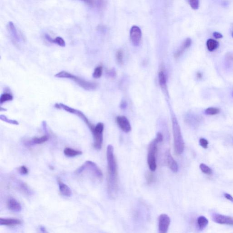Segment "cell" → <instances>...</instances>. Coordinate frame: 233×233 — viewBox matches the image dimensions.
Masks as SVG:
<instances>
[{"mask_svg": "<svg viewBox=\"0 0 233 233\" xmlns=\"http://www.w3.org/2000/svg\"><path fill=\"white\" fill-rule=\"evenodd\" d=\"M232 36H233V33H232Z\"/></svg>", "mask_w": 233, "mask_h": 233, "instance_id": "7bdbcfd3", "label": "cell"}, {"mask_svg": "<svg viewBox=\"0 0 233 233\" xmlns=\"http://www.w3.org/2000/svg\"><path fill=\"white\" fill-rule=\"evenodd\" d=\"M213 36L216 39H220V38L223 37L222 34H221L220 33L216 32V31L213 33Z\"/></svg>", "mask_w": 233, "mask_h": 233, "instance_id": "8d00e7d4", "label": "cell"}, {"mask_svg": "<svg viewBox=\"0 0 233 233\" xmlns=\"http://www.w3.org/2000/svg\"><path fill=\"white\" fill-rule=\"evenodd\" d=\"M220 112V109L216 108H208L205 110V114L208 115H216Z\"/></svg>", "mask_w": 233, "mask_h": 233, "instance_id": "4316f807", "label": "cell"}, {"mask_svg": "<svg viewBox=\"0 0 233 233\" xmlns=\"http://www.w3.org/2000/svg\"><path fill=\"white\" fill-rule=\"evenodd\" d=\"M170 224V219L166 214H162L159 218V233H167Z\"/></svg>", "mask_w": 233, "mask_h": 233, "instance_id": "9c48e42d", "label": "cell"}, {"mask_svg": "<svg viewBox=\"0 0 233 233\" xmlns=\"http://www.w3.org/2000/svg\"><path fill=\"white\" fill-rule=\"evenodd\" d=\"M54 106L56 109L63 110L67 112H69L71 114H75L77 116L86 124L91 132L94 130L95 126L90 122L86 115H85L81 111L69 107L68 105H66L62 103H56L55 104Z\"/></svg>", "mask_w": 233, "mask_h": 233, "instance_id": "5b68a950", "label": "cell"}, {"mask_svg": "<svg viewBox=\"0 0 233 233\" xmlns=\"http://www.w3.org/2000/svg\"><path fill=\"white\" fill-rule=\"evenodd\" d=\"M160 143L155 138L149 145L147 153V162L149 168L152 172L156 170L157 168L156 164V154L158 151V144Z\"/></svg>", "mask_w": 233, "mask_h": 233, "instance_id": "8992f818", "label": "cell"}, {"mask_svg": "<svg viewBox=\"0 0 233 233\" xmlns=\"http://www.w3.org/2000/svg\"><path fill=\"white\" fill-rule=\"evenodd\" d=\"M116 121L119 128L124 132L128 133L131 130L132 128L130 123L125 116H118L116 118Z\"/></svg>", "mask_w": 233, "mask_h": 233, "instance_id": "30bf717a", "label": "cell"}, {"mask_svg": "<svg viewBox=\"0 0 233 233\" xmlns=\"http://www.w3.org/2000/svg\"><path fill=\"white\" fill-rule=\"evenodd\" d=\"M7 207L10 210L14 212H20L22 208L21 204L13 198H10L8 200Z\"/></svg>", "mask_w": 233, "mask_h": 233, "instance_id": "9a60e30c", "label": "cell"}, {"mask_svg": "<svg viewBox=\"0 0 233 233\" xmlns=\"http://www.w3.org/2000/svg\"><path fill=\"white\" fill-rule=\"evenodd\" d=\"M0 119H1L2 121L6 122L7 123H9L10 124H12L16 125H19V123H18V121H16L15 120L9 119V118H8L6 116L4 115H1L0 116Z\"/></svg>", "mask_w": 233, "mask_h": 233, "instance_id": "f546056e", "label": "cell"}, {"mask_svg": "<svg viewBox=\"0 0 233 233\" xmlns=\"http://www.w3.org/2000/svg\"><path fill=\"white\" fill-rule=\"evenodd\" d=\"M7 28L11 41L16 46L19 47L20 44L25 40L23 35L21 31L18 30L13 22H8Z\"/></svg>", "mask_w": 233, "mask_h": 233, "instance_id": "52a82bcc", "label": "cell"}, {"mask_svg": "<svg viewBox=\"0 0 233 233\" xmlns=\"http://www.w3.org/2000/svg\"><path fill=\"white\" fill-rule=\"evenodd\" d=\"M171 117L174 151L177 155H181L185 149V143L181 133V129L176 116L172 113Z\"/></svg>", "mask_w": 233, "mask_h": 233, "instance_id": "7a4b0ae2", "label": "cell"}, {"mask_svg": "<svg viewBox=\"0 0 233 233\" xmlns=\"http://www.w3.org/2000/svg\"><path fill=\"white\" fill-rule=\"evenodd\" d=\"M207 48L209 51H213L219 47V43L216 40L213 39H209L206 42Z\"/></svg>", "mask_w": 233, "mask_h": 233, "instance_id": "44dd1931", "label": "cell"}, {"mask_svg": "<svg viewBox=\"0 0 233 233\" xmlns=\"http://www.w3.org/2000/svg\"><path fill=\"white\" fill-rule=\"evenodd\" d=\"M18 171L20 174L22 175H27L28 173V169L27 167L24 165L21 166L18 168Z\"/></svg>", "mask_w": 233, "mask_h": 233, "instance_id": "d6a6232c", "label": "cell"}, {"mask_svg": "<svg viewBox=\"0 0 233 233\" xmlns=\"http://www.w3.org/2000/svg\"><path fill=\"white\" fill-rule=\"evenodd\" d=\"M200 169L203 173L208 175H211L212 173V169L204 164H201L200 166Z\"/></svg>", "mask_w": 233, "mask_h": 233, "instance_id": "484cf974", "label": "cell"}, {"mask_svg": "<svg viewBox=\"0 0 233 233\" xmlns=\"http://www.w3.org/2000/svg\"><path fill=\"white\" fill-rule=\"evenodd\" d=\"M22 222L19 219L14 218H1L0 219V225L6 226H17L21 225Z\"/></svg>", "mask_w": 233, "mask_h": 233, "instance_id": "2e32d148", "label": "cell"}, {"mask_svg": "<svg viewBox=\"0 0 233 233\" xmlns=\"http://www.w3.org/2000/svg\"><path fill=\"white\" fill-rule=\"evenodd\" d=\"M127 107V103L125 101H123L120 104V108L122 109H124Z\"/></svg>", "mask_w": 233, "mask_h": 233, "instance_id": "ab89813d", "label": "cell"}, {"mask_svg": "<svg viewBox=\"0 0 233 233\" xmlns=\"http://www.w3.org/2000/svg\"><path fill=\"white\" fill-rule=\"evenodd\" d=\"M146 179L149 185L152 184L154 181V177L153 174L150 172H148L145 174Z\"/></svg>", "mask_w": 233, "mask_h": 233, "instance_id": "4dcf8cb0", "label": "cell"}, {"mask_svg": "<svg viewBox=\"0 0 233 233\" xmlns=\"http://www.w3.org/2000/svg\"><path fill=\"white\" fill-rule=\"evenodd\" d=\"M55 77L57 78H68V79H71L85 90H94L97 88L96 84L95 83L86 81L65 71H62L58 72L55 75Z\"/></svg>", "mask_w": 233, "mask_h": 233, "instance_id": "277c9868", "label": "cell"}, {"mask_svg": "<svg viewBox=\"0 0 233 233\" xmlns=\"http://www.w3.org/2000/svg\"><path fill=\"white\" fill-rule=\"evenodd\" d=\"M116 57L119 64H122L123 63V52L122 50L118 51L116 54Z\"/></svg>", "mask_w": 233, "mask_h": 233, "instance_id": "836d02e7", "label": "cell"}, {"mask_svg": "<svg viewBox=\"0 0 233 233\" xmlns=\"http://www.w3.org/2000/svg\"><path fill=\"white\" fill-rule=\"evenodd\" d=\"M88 172L94 179L101 181L103 179V173L96 163L91 161H87L76 170L77 175H81L84 172Z\"/></svg>", "mask_w": 233, "mask_h": 233, "instance_id": "3957f363", "label": "cell"}, {"mask_svg": "<svg viewBox=\"0 0 233 233\" xmlns=\"http://www.w3.org/2000/svg\"><path fill=\"white\" fill-rule=\"evenodd\" d=\"M166 161L167 165L171 170L173 173H177L179 169L178 164L174 158L172 156L170 151L167 150L166 153Z\"/></svg>", "mask_w": 233, "mask_h": 233, "instance_id": "4fadbf2b", "label": "cell"}, {"mask_svg": "<svg viewBox=\"0 0 233 233\" xmlns=\"http://www.w3.org/2000/svg\"><path fill=\"white\" fill-rule=\"evenodd\" d=\"M224 196H225V198H226L228 200L230 201L231 202L233 203V197H232V196H231L230 194L227 193H225L224 194Z\"/></svg>", "mask_w": 233, "mask_h": 233, "instance_id": "74e56055", "label": "cell"}, {"mask_svg": "<svg viewBox=\"0 0 233 233\" xmlns=\"http://www.w3.org/2000/svg\"><path fill=\"white\" fill-rule=\"evenodd\" d=\"M39 229L40 232L42 233H49L47 231L46 228L44 226H40L39 227Z\"/></svg>", "mask_w": 233, "mask_h": 233, "instance_id": "f35d334b", "label": "cell"}, {"mask_svg": "<svg viewBox=\"0 0 233 233\" xmlns=\"http://www.w3.org/2000/svg\"><path fill=\"white\" fill-rule=\"evenodd\" d=\"M200 144L201 146L204 149H207L208 146V142L206 139L204 138H201L200 140Z\"/></svg>", "mask_w": 233, "mask_h": 233, "instance_id": "e575fe53", "label": "cell"}, {"mask_svg": "<svg viewBox=\"0 0 233 233\" xmlns=\"http://www.w3.org/2000/svg\"><path fill=\"white\" fill-rule=\"evenodd\" d=\"M159 83L163 89H165L166 84V78L164 71H161L159 74Z\"/></svg>", "mask_w": 233, "mask_h": 233, "instance_id": "d4e9b609", "label": "cell"}, {"mask_svg": "<svg viewBox=\"0 0 233 233\" xmlns=\"http://www.w3.org/2000/svg\"><path fill=\"white\" fill-rule=\"evenodd\" d=\"M16 185H17V188L20 191L22 192L25 195L30 196L33 194V192L32 190L26 183H24L22 181H18L16 182Z\"/></svg>", "mask_w": 233, "mask_h": 233, "instance_id": "e0dca14e", "label": "cell"}, {"mask_svg": "<svg viewBox=\"0 0 233 233\" xmlns=\"http://www.w3.org/2000/svg\"><path fill=\"white\" fill-rule=\"evenodd\" d=\"M49 139V137L48 135H44L40 137H34L28 144L29 145H33L35 144H41L45 143Z\"/></svg>", "mask_w": 233, "mask_h": 233, "instance_id": "d6986e66", "label": "cell"}, {"mask_svg": "<svg viewBox=\"0 0 233 233\" xmlns=\"http://www.w3.org/2000/svg\"><path fill=\"white\" fill-rule=\"evenodd\" d=\"M197 223L200 229H203L207 226L208 223V221L206 217L201 216L198 218Z\"/></svg>", "mask_w": 233, "mask_h": 233, "instance_id": "603a6c76", "label": "cell"}, {"mask_svg": "<svg viewBox=\"0 0 233 233\" xmlns=\"http://www.w3.org/2000/svg\"><path fill=\"white\" fill-rule=\"evenodd\" d=\"M213 220L218 224L233 226V217L215 214L212 216Z\"/></svg>", "mask_w": 233, "mask_h": 233, "instance_id": "7c38bea8", "label": "cell"}, {"mask_svg": "<svg viewBox=\"0 0 233 233\" xmlns=\"http://www.w3.org/2000/svg\"><path fill=\"white\" fill-rule=\"evenodd\" d=\"M189 3L192 8L194 10H197L199 8L200 6V1L198 0H190Z\"/></svg>", "mask_w": 233, "mask_h": 233, "instance_id": "1f68e13d", "label": "cell"}, {"mask_svg": "<svg viewBox=\"0 0 233 233\" xmlns=\"http://www.w3.org/2000/svg\"><path fill=\"white\" fill-rule=\"evenodd\" d=\"M199 118L197 117V116L194 115V114H189L187 115L185 119L186 121V123H187L188 124L191 125H195L197 124V120L199 119Z\"/></svg>", "mask_w": 233, "mask_h": 233, "instance_id": "7402d4cb", "label": "cell"}, {"mask_svg": "<svg viewBox=\"0 0 233 233\" xmlns=\"http://www.w3.org/2000/svg\"><path fill=\"white\" fill-rule=\"evenodd\" d=\"M227 58L229 60L233 61V54L231 53H229L226 55Z\"/></svg>", "mask_w": 233, "mask_h": 233, "instance_id": "60d3db41", "label": "cell"}, {"mask_svg": "<svg viewBox=\"0 0 233 233\" xmlns=\"http://www.w3.org/2000/svg\"><path fill=\"white\" fill-rule=\"evenodd\" d=\"M57 181L59 186V191L62 195L67 197L71 196L72 192L71 188L66 184L63 183L59 178L57 179Z\"/></svg>", "mask_w": 233, "mask_h": 233, "instance_id": "5bb4252c", "label": "cell"}, {"mask_svg": "<svg viewBox=\"0 0 233 233\" xmlns=\"http://www.w3.org/2000/svg\"><path fill=\"white\" fill-rule=\"evenodd\" d=\"M103 130V124L100 122L95 126L94 130L92 132L93 138V147L97 150H100L102 149Z\"/></svg>", "mask_w": 233, "mask_h": 233, "instance_id": "ba28073f", "label": "cell"}, {"mask_svg": "<svg viewBox=\"0 0 233 233\" xmlns=\"http://www.w3.org/2000/svg\"><path fill=\"white\" fill-rule=\"evenodd\" d=\"M191 43L192 40L190 38H187V39H186V40H185V42H183L182 45H181L180 48L176 51L175 55H174L175 57H176V58L179 57L181 55L183 54V52L185 51V50L186 49L190 47Z\"/></svg>", "mask_w": 233, "mask_h": 233, "instance_id": "ac0fdd59", "label": "cell"}, {"mask_svg": "<svg viewBox=\"0 0 233 233\" xmlns=\"http://www.w3.org/2000/svg\"><path fill=\"white\" fill-rule=\"evenodd\" d=\"M65 156L68 157H74L83 154L81 151L77 150L70 147H66L64 150Z\"/></svg>", "mask_w": 233, "mask_h": 233, "instance_id": "ffe728a7", "label": "cell"}, {"mask_svg": "<svg viewBox=\"0 0 233 233\" xmlns=\"http://www.w3.org/2000/svg\"><path fill=\"white\" fill-rule=\"evenodd\" d=\"M107 159L108 164L107 186L109 195L114 198L117 194L118 188V165L114 154V148L112 145L107 147Z\"/></svg>", "mask_w": 233, "mask_h": 233, "instance_id": "6da1fadb", "label": "cell"}, {"mask_svg": "<svg viewBox=\"0 0 233 233\" xmlns=\"http://www.w3.org/2000/svg\"><path fill=\"white\" fill-rule=\"evenodd\" d=\"M52 43H55L61 47H65L66 46V43L64 39L60 36H58L53 39Z\"/></svg>", "mask_w": 233, "mask_h": 233, "instance_id": "83f0119b", "label": "cell"}, {"mask_svg": "<svg viewBox=\"0 0 233 233\" xmlns=\"http://www.w3.org/2000/svg\"><path fill=\"white\" fill-rule=\"evenodd\" d=\"M130 35L133 44L135 46H138L142 37V32L139 27L133 26L131 29Z\"/></svg>", "mask_w": 233, "mask_h": 233, "instance_id": "8fae6325", "label": "cell"}, {"mask_svg": "<svg viewBox=\"0 0 233 233\" xmlns=\"http://www.w3.org/2000/svg\"><path fill=\"white\" fill-rule=\"evenodd\" d=\"M13 99V97L10 93H4L1 94L0 97V103L1 104L5 103V102L12 101Z\"/></svg>", "mask_w": 233, "mask_h": 233, "instance_id": "cb8c5ba5", "label": "cell"}, {"mask_svg": "<svg viewBox=\"0 0 233 233\" xmlns=\"http://www.w3.org/2000/svg\"><path fill=\"white\" fill-rule=\"evenodd\" d=\"M163 135L161 133L159 132L157 133L156 138L159 140V142H162L163 140Z\"/></svg>", "mask_w": 233, "mask_h": 233, "instance_id": "d590c367", "label": "cell"}, {"mask_svg": "<svg viewBox=\"0 0 233 233\" xmlns=\"http://www.w3.org/2000/svg\"><path fill=\"white\" fill-rule=\"evenodd\" d=\"M103 73V68L101 66L97 67L94 69V72L92 74V76L94 78H98L101 77Z\"/></svg>", "mask_w": 233, "mask_h": 233, "instance_id": "f1b7e54d", "label": "cell"}, {"mask_svg": "<svg viewBox=\"0 0 233 233\" xmlns=\"http://www.w3.org/2000/svg\"><path fill=\"white\" fill-rule=\"evenodd\" d=\"M202 73H201V72H198V73H197V78H199V79H201V78H202Z\"/></svg>", "mask_w": 233, "mask_h": 233, "instance_id": "b9f144b4", "label": "cell"}]
</instances>
